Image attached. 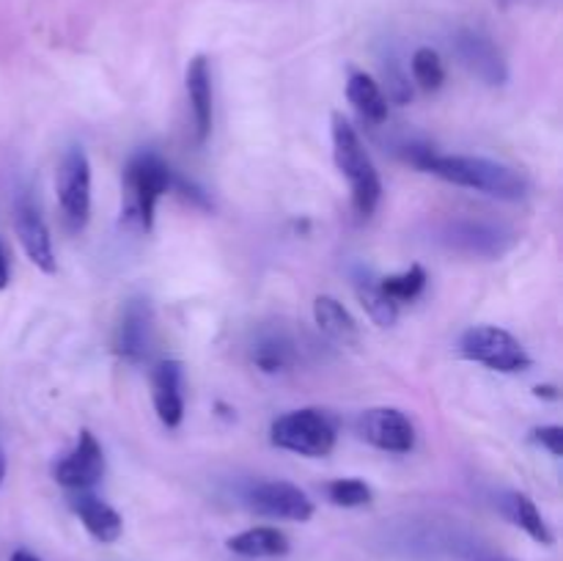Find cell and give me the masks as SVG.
I'll return each instance as SVG.
<instances>
[{
    "instance_id": "17",
    "label": "cell",
    "mask_w": 563,
    "mask_h": 561,
    "mask_svg": "<svg viewBox=\"0 0 563 561\" xmlns=\"http://www.w3.org/2000/svg\"><path fill=\"white\" fill-rule=\"evenodd\" d=\"M251 358L264 374L289 372L297 363V344L284 328H267L253 341Z\"/></svg>"
},
{
    "instance_id": "4",
    "label": "cell",
    "mask_w": 563,
    "mask_h": 561,
    "mask_svg": "<svg viewBox=\"0 0 563 561\" xmlns=\"http://www.w3.org/2000/svg\"><path fill=\"white\" fill-rule=\"evenodd\" d=\"M170 182H174V174L159 154L141 152L130 160L126 165V193H130L126 218L135 220L141 231H152L157 201L170 190Z\"/></svg>"
},
{
    "instance_id": "29",
    "label": "cell",
    "mask_w": 563,
    "mask_h": 561,
    "mask_svg": "<svg viewBox=\"0 0 563 561\" xmlns=\"http://www.w3.org/2000/svg\"><path fill=\"white\" fill-rule=\"evenodd\" d=\"M533 394L539 396V399H559V391L553 388V385H537V388H533Z\"/></svg>"
},
{
    "instance_id": "31",
    "label": "cell",
    "mask_w": 563,
    "mask_h": 561,
    "mask_svg": "<svg viewBox=\"0 0 563 561\" xmlns=\"http://www.w3.org/2000/svg\"><path fill=\"white\" fill-rule=\"evenodd\" d=\"M3 479H5V451L3 446H0V484H3Z\"/></svg>"
},
{
    "instance_id": "11",
    "label": "cell",
    "mask_w": 563,
    "mask_h": 561,
    "mask_svg": "<svg viewBox=\"0 0 563 561\" xmlns=\"http://www.w3.org/2000/svg\"><path fill=\"white\" fill-rule=\"evenodd\" d=\"M104 473V454L99 440L88 429H80L77 443L64 460L55 462L53 476L60 487L66 490H88L102 479Z\"/></svg>"
},
{
    "instance_id": "25",
    "label": "cell",
    "mask_w": 563,
    "mask_h": 561,
    "mask_svg": "<svg viewBox=\"0 0 563 561\" xmlns=\"http://www.w3.org/2000/svg\"><path fill=\"white\" fill-rule=\"evenodd\" d=\"M328 498L344 509H357V506L372 504V487L361 479H335L328 484Z\"/></svg>"
},
{
    "instance_id": "20",
    "label": "cell",
    "mask_w": 563,
    "mask_h": 561,
    "mask_svg": "<svg viewBox=\"0 0 563 561\" xmlns=\"http://www.w3.org/2000/svg\"><path fill=\"white\" fill-rule=\"evenodd\" d=\"M500 509H504V515L509 517L515 526H520L522 531L533 539V542L553 544V539H555L553 531H550V526L544 522L542 512L537 509V504H533L526 493H517V490L506 493L504 498H500Z\"/></svg>"
},
{
    "instance_id": "15",
    "label": "cell",
    "mask_w": 563,
    "mask_h": 561,
    "mask_svg": "<svg viewBox=\"0 0 563 561\" xmlns=\"http://www.w3.org/2000/svg\"><path fill=\"white\" fill-rule=\"evenodd\" d=\"M449 242L460 251L476 253V256H500L509 251L515 237L504 226L484 223V220H460L449 229Z\"/></svg>"
},
{
    "instance_id": "23",
    "label": "cell",
    "mask_w": 563,
    "mask_h": 561,
    "mask_svg": "<svg viewBox=\"0 0 563 561\" xmlns=\"http://www.w3.org/2000/svg\"><path fill=\"white\" fill-rule=\"evenodd\" d=\"M379 289H383L396 306H401V302H412L416 297H421L423 289H427V270H423L421 264H412V267L405 270V273L388 275V278L379 280Z\"/></svg>"
},
{
    "instance_id": "8",
    "label": "cell",
    "mask_w": 563,
    "mask_h": 561,
    "mask_svg": "<svg viewBox=\"0 0 563 561\" xmlns=\"http://www.w3.org/2000/svg\"><path fill=\"white\" fill-rule=\"evenodd\" d=\"M154 344V308L152 300L143 295L130 297L121 308L119 324H115L113 350L121 361L143 363Z\"/></svg>"
},
{
    "instance_id": "22",
    "label": "cell",
    "mask_w": 563,
    "mask_h": 561,
    "mask_svg": "<svg viewBox=\"0 0 563 561\" xmlns=\"http://www.w3.org/2000/svg\"><path fill=\"white\" fill-rule=\"evenodd\" d=\"M355 292L361 297L363 308H366L368 317L379 324V328H390L399 319V306L379 289V280L372 275H357L355 278Z\"/></svg>"
},
{
    "instance_id": "10",
    "label": "cell",
    "mask_w": 563,
    "mask_h": 561,
    "mask_svg": "<svg viewBox=\"0 0 563 561\" xmlns=\"http://www.w3.org/2000/svg\"><path fill=\"white\" fill-rule=\"evenodd\" d=\"M454 53L460 55L465 69L476 75L482 82H487V86H504L506 77H509L504 53H500L498 44L487 33L473 31V28L456 31Z\"/></svg>"
},
{
    "instance_id": "16",
    "label": "cell",
    "mask_w": 563,
    "mask_h": 561,
    "mask_svg": "<svg viewBox=\"0 0 563 561\" xmlns=\"http://www.w3.org/2000/svg\"><path fill=\"white\" fill-rule=\"evenodd\" d=\"M71 509L80 517V522L86 526V531L91 534L97 542L110 544L121 537L124 531V520H121L119 512L110 504H104L97 495L86 493V490H77V495L71 498Z\"/></svg>"
},
{
    "instance_id": "5",
    "label": "cell",
    "mask_w": 563,
    "mask_h": 561,
    "mask_svg": "<svg viewBox=\"0 0 563 561\" xmlns=\"http://www.w3.org/2000/svg\"><path fill=\"white\" fill-rule=\"evenodd\" d=\"M460 350L467 361H476L500 374H517L531 369V355L526 352V346L498 324H476V328L465 330Z\"/></svg>"
},
{
    "instance_id": "2",
    "label": "cell",
    "mask_w": 563,
    "mask_h": 561,
    "mask_svg": "<svg viewBox=\"0 0 563 561\" xmlns=\"http://www.w3.org/2000/svg\"><path fill=\"white\" fill-rule=\"evenodd\" d=\"M333 157L341 174L350 182L355 212L361 218H372L374 209L379 207V198H383V179H379L355 127L341 113H333Z\"/></svg>"
},
{
    "instance_id": "18",
    "label": "cell",
    "mask_w": 563,
    "mask_h": 561,
    "mask_svg": "<svg viewBox=\"0 0 563 561\" xmlns=\"http://www.w3.org/2000/svg\"><path fill=\"white\" fill-rule=\"evenodd\" d=\"M225 548L236 556H245V559H278V556L289 553L291 542L280 528L256 526L231 537Z\"/></svg>"
},
{
    "instance_id": "3",
    "label": "cell",
    "mask_w": 563,
    "mask_h": 561,
    "mask_svg": "<svg viewBox=\"0 0 563 561\" xmlns=\"http://www.w3.org/2000/svg\"><path fill=\"white\" fill-rule=\"evenodd\" d=\"M269 438H273V446L291 451V454L328 457L335 449L339 429H335L330 413L319 410V407H302V410H291L275 418L269 427Z\"/></svg>"
},
{
    "instance_id": "28",
    "label": "cell",
    "mask_w": 563,
    "mask_h": 561,
    "mask_svg": "<svg viewBox=\"0 0 563 561\" xmlns=\"http://www.w3.org/2000/svg\"><path fill=\"white\" fill-rule=\"evenodd\" d=\"M9 278H11L9 258H5V248H3V242H0V292H3L5 286H9Z\"/></svg>"
},
{
    "instance_id": "26",
    "label": "cell",
    "mask_w": 563,
    "mask_h": 561,
    "mask_svg": "<svg viewBox=\"0 0 563 561\" xmlns=\"http://www.w3.org/2000/svg\"><path fill=\"white\" fill-rule=\"evenodd\" d=\"M385 77H388V97L385 99H394V102H399V105L410 102L412 88H410V82H407V77L396 69V64L385 66Z\"/></svg>"
},
{
    "instance_id": "7",
    "label": "cell",
    "mask_w": 563,
    "mask_h": 561,
    "mask_svg": "<svg viewBox=\"0 0 563 561\" xmlns=\"http://www.w3.org/2000/svg\"><path fill=\"white\" fill-rule=\"evenodd\" d=\"M247 506L258 515L278 517V520L306 522L313 517V501L297 484L280 479H262L253 482L245 493Z\"/></svg>"
},
{
    "instance_id": "21",
    "label": "cell",
    "mask_w": 563,
    "mask_h": 561,
    "mask_svg": "<svg viewBox=\"0 0 563 561\" xmlns=\"http://www.w3.org/2000/svg\"><path fill=\"white\" fill-rule=\"evenodd\" d=\"M313 319H317L319 330L324 336H330L339 344H357V322L350 311L344 308V302H339L330 295H319L313 300Z\"/></svg>"
},
{
    "instance_id": "6",
    "label": "cell",
    "mask_w": 563,
    "mask_h": 561,
    "mask_svg": "<svg viewBox=\"0 0 563 561\" xmlns=\"http://www.w3.org/2000/svg\"><path fill=\"white\" fill-rule=\"evenodd\" d=\"M55 193H58V207L66 229L71 234H80L91 215V160L82 146H71L60 160Z\"/></svg>"
},
{
    "instance_id": "1",
    "label": "cell",
    "mask_w": 563,
    "mask_h": 561,
    "mask_svg": "<svg viewBox=\"0 0 563 561\" xmlns=\"http://www.w3.org/2000/svg\"><path fill=\"white\" fill-rule=\"evenodd\" d=\"M421 170L440 176V179L451 182V185L487 193V196L500 198V201H520V198L528 196V179L520 170L487 157L432 152L421 163Z\"/></svg>"
},
{
    "instance_id": "27",
    "label": "cell",
    "mask_w": 563,
    "mask_h": 561,
    "mask_svg": "<svg viewBox=\"0 0 563 561\" xmlns=\"http://www.w3.org/2000/svg\"><path fill=\"white\" fill-rule=\"evenodd\" d=\"M531 438L537 440L539 446L550 451L553 457H563V427L559 424H550V427H537L531 432Z\"/></svg>"
},
{
    "instance_id": "12",
    "label": "cell",
    "mask_w": 563,
    "mask_h": 561,
    "mask_svg": "<svg viewBox=\"0 0 563 561\" xmlns=\"http://www.w3.org/2000/svg\"><path fill=\"white\" fill-rule=\"evenodd\" d=\"M14 229L16 237H20V245L22 251H25V256L31 258L42 273H55L58 262H55L53 237H49L47 223H44L42 212H38V207L31 201L27 193H22L14 204Z\"/></svg>"
},
{
    "instance_id": "19",
    "label": "cell",
    "mask_w": 563,
    "mask_h": 561,
    "mask_svg": "<svg viewBox=\"0 0 563 561\" xmlns=\"http://www.w3.org/2000/svg\"><path fill=\"white\" fill-rule=\"evenodd\" d=\"M346 99L368 124H383L388 119V99L379 82L366 72H352L346 80Z\"/></svg>"
},
{
    "instance_id": "14",
    "label": "cell",
    "mask_w": 563,
    "mask_h": 561,
    "mask_svg": "<svg viewBox=\"0 0 563 561\" xmlns=\"http://www.w3.org/2000/svg\"><path fill=\"white\" fill-rule=\"evenodd\" d=\"M187 97H190V113H192V132H196V143L203 146L212 132V69H209L207 55H196L187 64Z\"/></svg>"
},
{
    "instance_id": "13",
    "label": "cell",
    "mask_w": 563,
    "mask_h": 561,
    "mask_svg": "<svg viewBox=\"0 0 563 561\" xmlns=\"http://www.w3.org/2000/svg\"><path fill=\"white\" fill-rule=\"evenodd\" d=\"M152 402L163 427H179L185 418V369L179 361H159L152 369Z\"/></svg>"
},
{
    "instance_id": "9",
    "label": "cell",
    "mask_w": 563,
    "mask_h": 561,
    "mask_svg": "<svg viewBox=\"0 0 563 561\" xmlns=\"http://www.w3.org/2000/svg\"><path fill=\"white\" fill-rule=\"evenodd\" d=\"M357 435L374 449L390 454H407L416 446V427L396 407H372L357 418Z\"/></svg>"
},
{
    "instance_id": "32",
    "label": "cell",
    "mask_w": 563,
    "mask_h": 561,
    "mask_svg": "<svg viewBox=\"0 0 563 561\" xmlns=\"http://www.w3.org/2000/svg\"><path fill=\"white\" fill-rule=\"evenodd\" d=\"M493 561H506V559H493Z\"/></svg>"
},
{
    "instance_id": "30",
    "label": "cell",
    "mask_w": 563,
    "mask_h": 561,
    "mask_svg": "<svg viewBox=\"0 0 563 561\" xmlns=\"http://www.w3.org/2000/svg\"><path fill=\"white\" fill-rule=\"evenodd\" d=\"M9 561H42V559H38L36 553H31V550L20 548V550H14V553H11Z\"/></svg>"
},
{
    "instance_id": "24",
    "label": "cell",
    "mask_w": 563,
    "mask_h": 561,
    "mask_svg": "<svg viewBox=\"0 0 563 561\" xmlns=\"http://www.w3.org/2000/svg\"><path fill=\"white\" fill-rule=\"evenodd\" d=\"M412 77H416L418 88L423 91H438L445 80V66L438 50L418 47L412 53Z\"/></svg>"
}]
</instances>
